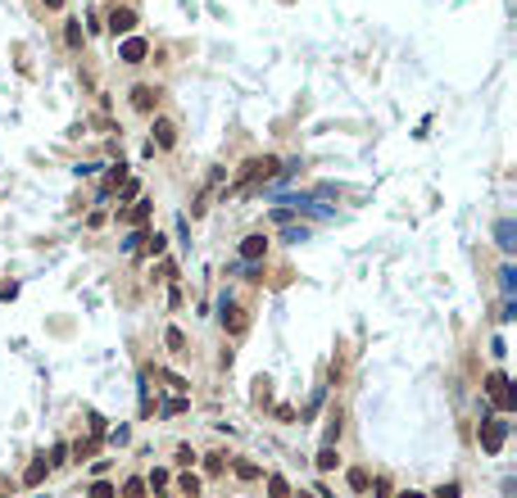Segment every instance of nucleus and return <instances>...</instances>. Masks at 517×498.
<instances>
[{"label":"nucleus","mask_w":517,"mask_h":498,"mask_svg":"<svg viewBox=\"0 0 517 498\" xmlns=\"http://www.w3.org/2000/svg\"><path fill=\"white\" fill-rule=\"evenodd\" d=\"M485 394L495 399V408H499V413H513V408H517V394H513V385H509V376H504V371H490V376H485Z\"/></svg>","instance_id":"nucleus-1"},{"label":"nucleus","mask_w":517,"mask_h":498,"mask_svg":"<svg viewBox=\"0 0 517 498\" xmlns=\"http://www.w3.org/2000/svg\"><path fill=\"white\" fill-rule=\"evenodd\" d=\"M504 435H509V421H499V417L481 421V448H485V453H499V448H504Z\"/></svg>","instance_id":"nucleus-2"},{"label":"nucleus","mask_w":517,"mask_h":498,"mask_svg":"<svg viewBox=\"0 0 517 498\" xmlns=\"http://www.w3.org/2000/svg\"><path fill=\"white\" fill-rule=\"evenodd\" d=\"M277 172H282V168H277V159H250V164H245L241 168V186H250V181H268V177H277Z\"/></svg>","instance_id":"nucleus-3"},{"label":"nucleus","mask_w":517,"mask_h":498,"mask_svg":"<svg viewBox=\"0 0 517 498\" xmlns=\"http://www.w3.org/2000/svg\"><path fill=\"white\" fill-rule=\"evenodd\" d=\"M146 55H150V41H146V36H127V41H123V50H118V59H123V64H146Z\"/></svg>","instance_id":"nucleus-4"},{"label":"nucleus","mask_w":517,"mask_h":498,"mask_svg":"<svg viewBox=\"0 0 517 498\" xmlns=\"http://www.w3.org/2000/svg\"><path fill=\"white\" fill-rule=\"evenodd\" d=\"M109 32L113 36H132V32H137V14H132V9H113V14H109Z\"/></svg>","instance_id":"nucleus-5"},{"label":"nucleus","mask_w":517,"mask_h":498,"mask_svg":"<svg viewBox=\"0 0 517 498\" xmlns=\"http://www.w3.org/2000/svg\"><path fill=\"white\" fill-rule=\"evenodd\" d=\"M155 104H159V91H155V86H132V109L155 113Z\"/></svg>","instance_id":"nucleus-6"},{"label":"nucleus","mask_w":517,"mask_h":498,"mask_svg":"<svg viewBox=\"0 0 517 498\" xmlns=\"http://www.w3.org/2000/svg\"><path fill=\"white\" fill-rule=\"evenodd\" d=\"M155 145H159V150H172V145H177V127H172L168 118H155ZM155 145H150V150H155Z\"/></svg>","instance_id":"nucleus-7"},{"label":"nucleus","mask_w":517,"mask_h":498,"mask_svg":"<svg viewBox=\"0 0 517 498\" xmlns=\"http://www.w3.org/2000/svg\"><path fill=\"white\" fill-rule=\"evenodd\" d=\"M223 327L232 331V335H241V331H245V308H236V304H223Z\"/></svg>","instance_id":"nucleus-8"},{"label":"nucleus","mask_w":517,"mask_h":498,"mask_svg":"<svg viewBox=\"0 0 517 498\" xmlns=\"http://www.w3.org/2000/svg\"><path fill=\"white\" fill-rule=\"evenodd\" d=\"M263 249H268L263 236H245V241H241V258H245V263H258V258H263Z\"/></svg>","instance_id":"nucleus-9"},{"label":"nucleus","mask_w":517,"mask_h":498,"mask_svg":"<svg viewBox=\"0 0 517 498\" xmlns=\"http://www.w3.org/2000/svg\"><path fill=\"white\" fill-rule=\"evenodd\" d=\"M46 476H50V462H46V457H36V462H32V467H27V471H23V485H27V490H32V485H41Z\"/></svg>","instance_id":"nucleus-10"},{"label":"nucleus","mask_w":517,"mask_h":498,"mask_svg":"<svg viewBox=\"0 0 517 498\" xmlns=\"http://www.w3.org/2000/svg\"><path fill=\"white\" fill-rule=\"evenodd\" d=\"M95 448H100V435H86V439H78V444L69 448V453L78 457V462H86V457H95Z\"/></svg>","instance_id":"nucleus-11"},{"label":"nucleus","mask_w":517,"mask_h":498,"mask_svg":"<svg viewBox=\"0 0 517 498\" xmlns=\"http://www.w3.org/2000/svg\"><path fill=\"white\" fill-rule=\"evenodd\" d=\"M123 222H132V227H146V222H150V204H146V199H137V204H132L127 213H123Z\"/></svg>","instance_id":"nucleus-12"},{"label":"nucleus","mask_w":517,"mask_h":498,"mask_svg":"<svg viewBox=\"0 0 517 498\" xmlns=\"http://www.w3.org/2000/svg\"><path fill=\"white\" fill-rule=\"evenodd\" d=\"M336 462H340L336 444H322V453H318V471H336Z\"/></svg>","instance_id":"nucleus-13"},{"label":"nucleus","mask_w":517,"mask_h":498,"mask_svg":"<svg viewBox=\"0 0 517 498\" xmlns=\"http://www.w3.org/2000/svg\"><path fill=\"white\" fill-rule=\"evenodd\" d=\"M268 498H291V485H286V476H268Z\"/></svg>","instance_id":"nucleus-14"},{"label":"nucleus","mask_w":517,"mask_h":498,"mask_svg":"<svg viewBox=\"0 0 517 498\" xmlns=\"http://www.w3.org/2000/svg\"><path fill=\"white\" fill-rule=\"evenodd\" d=\"M164 344H168L172 353H186V335H181V327H168L164 331Z\"/></svg>","instance_id":"nucleus-15"},{"label":"nucleus","mask_w":517,"mask_h":498,"mask_svg":"<svg viewBox=\"0 0 517 498\" xmlns=\"http://www.w3.org/2000/svg\"><path fill=\"white\" fill-rule=\"evenodd\" d=\"M150 490H146V481H141V476H132L127 485H123V498H146Z\"/></svg>","instance_id":"nucleus-16"},{"label":"nucleus","mask_w":517,"mask_h":498,"mask_svg":"<svg viewBox=\"0 0 517 498\" xmlns=\"http://www.w3.org/2000/svg\"><path fill=\"white\" fill-rule=\"evenodd\" d=\"M368 485H372V481H368V471H363V467H354V471H350V490H354V494H363Z\"/></svg>","instance_id":"nucleus-17"},{"label":"nucleus","mask_w":517,"mask_h":498,"mask_svg":"<svg viewBox=\"0 0 517 498\" xmlns=\"http://www.w3.org/2000/svg\"><path fill=\"white\" fill-rule=\"evenodd\" d=\"M177 490L186 494V498H200V481H195V476L186 471V476H181V481H177Z\"/></svg>","instance_id":"nucleus-18"},{"label":"nucleus","mask_w":517,"mask_h":498,"mask_svg":"<svg viewBox=\"0 0 517 498\" xmlns=\"http://www.w3.org/2000/svg\"><path fill=\"white\" fill-rule=\"evenodd\" d=\"M258 476L263 471H258L254 462H236V481H258Z\"/></svg>","instance_id":"nucleus-19"},{"label":"nucleus","mask_w":517,"mask_h":498,"mask_svg":"<svg viewBox=\"0 0 517 498\" xmlns=\"http://www.w3.org/2000/svg\"><path fill=\"white\" fill-rule=\"evenodd\" d=\"M223 457H227V453H209V457H205V471H209V476H223V467H227Z\"/></svg>","instance_id":"nucleus-20"},{"label":"nucleus","mask_w":517,"mask_h":498,"mask_svg":"<svg viewBox=\"0 0 517 498\" xmlns=\"http://www.w3.org/2000/svg\"><path fill=\"white\" fill-rule=\"evenodd\" d=\"M86 494H91V498H118V490H113V485H104V481H95Z\"/></svg>","instance_id":"nucleus-21"},{"label":"nucleus","mask_w":517,"mask_h":498,"mask_svg":"<svg viewBox=\"0 0 517 498\" xmlns=\"http://www.w3.org/2000/svg\"><path fill=\"white\" fill-rule=\"evenodd\" d=\"M64 462H69V444H55L50 448V467H64Z\"/></svg>","instance_id":"nucleus-22"},{"label":"nucleus","mask_w":517,"mask_h":498,"mask_svg":"<svg viewBox=\"0 0 517 498\" xmlns=\"http://www.w3.org/2000/svg\"><path fill=\"white\" fill-rule=\"evenodd\" d=\"M64 41H69V45H82V27L69 23V27H64Z\"/></svg>","instance_id":"nucleus-23"},{"label":"nucleus","mask_w":517,"mask_h":498,"mask_svg":"<svg viewBox=\"0 0 517 498\" xmlns=\"http://www.w3.org/2000/svg\"><path fill=\"white\" fill-rule=\"evenodd\" d=\"M168 485V471H150V481H146V490H164Z\"/></svg>","instance_id":"nucleus-24"},{"label":"nucleus","mask_w":517,"mask_h":498,"mask_svg":"<svg viewBox=\"0 0 517 498\" xmlns=\"http://www.w3.org/2000/svg\"><path fill=\"white\" fill-rule=\"evenodd\" d=\"M146 254H164V236H146Z\"/></svg>","instance_id":"nucleus-25"},{"label":"nucleus","mask_w":517,"mask_h":498,"mask_svg":"<svg viewBox=\"0 0 517 498\" xmlns=\"http://www.w3.org/2000/svg\"><path fill=\"white\" fill-rule=\"evenodd\" d=\"M191 462H195V453H191V444H181L177 448V467H191Z\"/></svg>","instance_id":"nucleus-26"},{"label":"nucleus","mask_w":517,"mask_h":498,"mask_svg":"<svg viewBox=\"0 0 517 498\" xmlns=\"http://www.w3.org/2000/svg\"><path fill=\"white\" fill-rule=\"evenodd\" d=\"M336 439H340V413L331 417V426H327V444H336Z\"/></svg>","instance_id":"nucleus-27"},{"label":"nucleus","mask_w":517,"mask_h":498,"mask_svg":"<svg viewBox=\"0 0 517 498\" xmlns=\"http://www.w3.org/2000/svg\"><path fill=\"white\" fill-rule=\"evenodd\" d=\"M436 498H458V485H440V490H436Z\"/></svg>","instance_id":"nucleus-28"},{"label":"nucleus","mask_w":517,"mask_h":498,"mask_svg":"<svg viewBox=\"0 0 517 498\" xmlns=\"http://www.w3.org/2000/svg\"><path fill=\"white\" fill-rule=\"evenodd\" d=\"M41 5H46V9H64V0H41Z\"/></svg>","instance_id":"nucleus-29"},{"label":"nucleus","mask_w":517,"mask_h":498,"mask_svg":"<svg viewBox=\"0 0 517 498\" xmlns=\"http://www.w3.org/2000/svg\"><path fill=\"white\" fill-rule=\"evenodd\" d=\"M399 498H427V494H413V490H408V494H399Z\"/></svg>","instance_id":"nucleus-30"},{"label":"nucleus","mask_w":517,"mask_h":498,"mask_svg":"<svg viewBox=\"0 0 517 498\" xmlns=\"http://www.w3.org/2000/svg\"><path fill=\"white\" fill-rule=\"evenodd\" d=\"M300 498H309V494H300Z\"/></svg>","instance_id":"nucleus-31"}]
</instances>
